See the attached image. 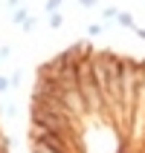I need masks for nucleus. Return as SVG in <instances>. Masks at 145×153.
Wrapping results in <instances>:
<instances>
[{"instance_id":"f257e3e1","label":"nucleus","mask_w":145,"mask_h":153,"mask_svg":"<svg viewBox=\"0 0 145 153\" xmlns=\"http://www.w3.org/2000/svg\"><path fill=\"white\" fill-rule=\"evenodd\" d=\"M26 17H29V12H26L23 6H17L15 12H12V17H9V20H12V23H15V26H20V23H23V20H26Z\"/></svg>"},{"instance_id":"f03ea898","label":"nucleus","mask_w":145,"mask_h":153,"mask_svg":"<svg viewBox=\"0 0 145 153\" xmlns=\"http://www.w3.org/2000/svg\"><path fill=\"white\" fill-rule=\"evenodd\" d=\"M116 20H119L122 26H128V29H137V23H134V15H131V12H119V15H116Z\"/></svg>"},{"instance_id":"7ed1b4c3","label":"nucleus","mask_w":145,"mask_h":153,"mask_svg":"<svg viewBox=\"0 0 145 153\" xmlns=\"http://www.w3.org/2000/svg\"><path fill=\"white\" fill-rule=\"evenodd\" d=\"M0 110L6 113L9 119H15V116H17V107H15V101H3V104H0Z\"/></svg>"},{"instance_id":"20e7f679","label":"nucleus","mask_w":145,"mask_h":153,"mask_svg":"<svg viewBox=\"0 0 145 153\" xmlns=\"http://www.w3.org/2000/svg\"><path fill=\"white\" fill-rule=\"evenodd\" d=\"M47 23H50V26H52V29H58V26H61V23H64V17H61V15H58V12H52V15H50V17H47Z\"/></svg>"},{"instance_id":"39448f33","label":"nucleus","mask_w":145,"mask_h":153,"mask_svg":"<svg viewBox=\"0 0 145 153\" xmlns=\"http://www.w3.org/2000/svg\"><path fill=\"white\" fill-rule=\"evenodd\" d=\"M58 6H61V0H47V3H44V9H47V15H52V12H58Z\"/></svg>"},{"instance_id":"423d86ee","label":"nucleus","mask_w":145,"mask_h":153,"mask_svg":"<svg viewBox=\"0 0 145 153\" xmlns=\"http://www.w3.org/2000/svg\"><path fill=\"white\" fill-rule=\"evenodd\" d=\"M9 90H12V81H9L6 75H0V95H6Z\"/></svg>"},{"instance_id":"0eeeda50","label":"nucleus","mask_w":145,"mask_h":153,"mask_svg":"<svg viewBox=\"0 0 145 153\" xmlns=\"http://www.w3.org/2000/svg\"><path fill=\"white\" fill-rule=\"evenodd\" d=\"M35 23H38L35 17H26L23 23H20V29H23V32H32V29H35Z\"/></svg>"},{"instance_id":"6e6552de","label":"nucleus","mask_w":145,"mask_h":153,"mask_svg":"<svg viewBox=\"0 0 145 153\" xmlns=\"http://www.w3.org/2000/svg\"><path fill=\"white\" fill-rule=\"evenodd\" d=\"M102 15H104V17H116V15H119V12H116V9H110V6H107V9H104V12H102Z\"/></svg>"},{"instance_id":"1a4fd4ad","label":"nucleus","mask_w":145,"mask_h":153,"mask_svg":"<svg viewBox=\"0 0 145 153\" xmlns=\"http://www.w3.org/2000/svg\"><path fill=\"white\" fill-rule=\"evenodd\" d=\"M9 81H12V87H17V84H20V72H12V78H9Z\"/></svg>"},{"instance_id":"9d476101","label":"nucleus","mask_w":145,"mask_h":153,"mask_svg":"<svg viewBox=\"0 0 145 153\" xmlns=\"http://www.w3.org/2000/svg\"><path fill=\"white\" fill-rule=\"evenodd\" d=\"M17 6H23V0H9V9H17Z\"/></svg>"},{"instance_id":"9b49d317","label":"nucleus","mask_w":145,"mask_h":153,"mask_svg":"<svg viewBox=\"0 0 145 153\" xmlns=\"http://www.w3.org/2000/svg\"><path fill=\"white\" fill-rule=\"evenodd\" d=\"M0 58H9V46H0Z\"/></svg>"},{"instance_id":"f8f14e48","label":"nucleus","mask_w":145,"mask_h":153,"mask_svg":"<svg viewBox=\"0 0 145 153\" xmlns=\"http://www.w3.org/2000/svg\"><path fill=\"white\" fill-rule=\"evenodd\" d=\"M134 32H137L139 38H145V29H139V26H137V29H134Z\"/></svg>"}]
</instances>
